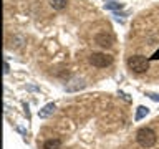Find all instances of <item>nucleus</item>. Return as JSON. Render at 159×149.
<instances>
[{"mask_svg": "<svg viewBox=\"0 0 159 149\" xmlns=\"http://www.w3.org/2000/svg\"><path fill=\"white\" fill-rule=\"evenodd\" d=\"M94 42H96L99 47H103V48H111L113 43H114V38H113L111 33L101 32V33H98L96 37H94Z\"/></svg>", "mask_w": 159, "mask_h": 149, "instance_id": "obj_4", "label": "nucleus"}, {"mask_svg": "<svg viewBox=\"0 0 159 149\" xmlns=\"http://www.w3.org/2000/svg\"><path fill=\"white\" fill-rule=\"evenodd\" d=\"M48 2L52 5V8H55V10H63L68 3L66 0H48Z\"/></svg>", "mask_w": 159, "mask_h": 149, "instance_id": "obj_6", "label": "nucleus"}, {"mask_svg": "<svg viewBox=\"0 0 159 149\" xmlns=\"http://www.w3.org/2000/svg\"><path fill=\"white\" fill-rule=\"evenodd\" d=\"M136 141L139 142V146L148 149V147H152L154 144H156L157 136H156V133H154L151 128H141L136 133Z\"/></svg>", "mask_w": 159, "mask_h": 149, "instance_id": "obj_1", "label": "nucleus"}, {"mask_svg": "<svg viewBox=\"0 0 159 149\" xmlns=\"http://www.w3.org/2000/svg\"><path fill=\"white\" fill-rule=\"evenodd\" d=\"M118 7L121 8V3H119V5L118 3H106V8H118Z\"/></svg>", "mask_w": 159, "mask_h": 149, "instance_id": "obj_9", "label": "nucleus"}, {"mask_svg": "<svg viewBox=\"0 0 159 149\" xmlns=\"http://www.w3.org/2000/svg\"><path fill=\"white\" fill-rule=\"evenodd\" d=\"M128 68L133 73H144L149 70V60L143 55H133L128 58Z\"/></svg>", "mask_w": 159, "mask_h": 149, "instance_id": "obj_2", "label": "nucleus"}, {"mask_svg": "<svg viewBox=\"0 0 159 149\" xmlns=\"http://www.w3.org/2000/svg\"><path fill=\"white\" fill-rule=\"evenodd\" d=\"M138 109H139V111H138V116H136L138 119H141V118L144 116V114H148V108H144V106H139Z\"/></svg>", "mask_w": 159, "mask_h": 149, "instance_id": "obj_8", "label": "nucleus"}, {"mask_svg": "<svg viewBox=\"0 0 159 149\" xmlns=\"http://www.w3.org/2000/svg\"><path fill=\"white\" fill-rule=\"evenodd\" d=\"M55 111V104H47V106L43 108V111H40V116L42 118H47V116H50Z\"/></svg>", "mask_w": 159, "mask_h": 149, "instance_id": "obj_7", "label": "nucleus"}, {"mask_svg": "<svg viewBox=\"0 0 159 149\" xmlns=\"http://www.w3.org/2000/svg\"><path fill=\"white\" fill-rule=\"evenodd\" d=\"M89 63H91L93 66H96V68H106L113 63V56L111 55H106V53L96 52V53L89 55Z\"/></svg>", "mask_w": 159, "mask_h": 149, "instance_id": "obj_3", "label": "nucleus"}, {"mask_svg": "<svg viewBox=\"0 0 159 149\" xmlns=\"http://www.w3.org/2000/svg\"><path fill=\"white\" fill-rule=\"evenodd\" d=\"M43 149H61V141L57 138H52V139H47L43 144Z\"/></svg>", "mask_w": 159, "mask_h": 149, "instance_id": "obj_5", "label": "nucleus"}]
</instances>
